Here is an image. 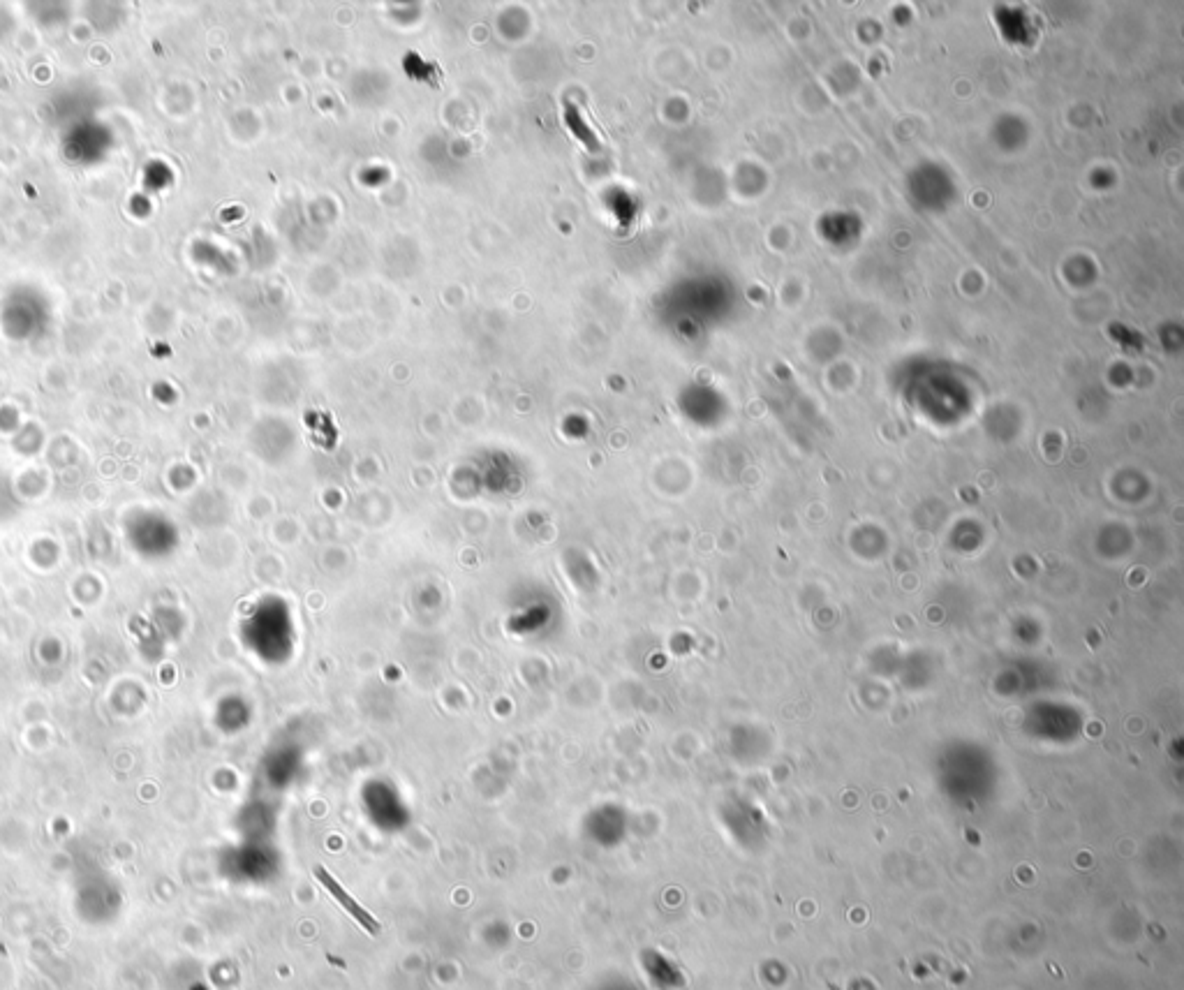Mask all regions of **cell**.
I'll list each match as a JSON object with an SVG mask.
<instances>
[{"label": "cell", "mask_w": 1184, "mask_h": 990, "mask_svg": "<svg viewBox=\"0 0 1184 990\" xmlns=\"http://www.w3.org/2000/svg\"><path fill=\"white\" fill-rule=\"evenodd\" d=\"M315 877L320 879V884L324 886V889H327V891L331 893V896L338 900V905H340V907H345V910L352 914V919L357 921L359 926L366 930V933H370V935H380V921H377L375 916L370 914L368 910H364V907H361V905L357 903V900H354V898L350 896V893H347V891L343 889V884H340L338 879L333 877L327 868L317 866V868H315Z\"/></svg>", "instance_id": "obj_1"}]
</instances>
